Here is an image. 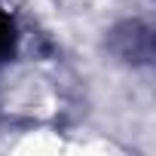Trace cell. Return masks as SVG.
I'll return each instance as SVG.
<instances>
[{
  "label": "cell",
  "instance_id": "cell-1",
  "mask_svg": "<svg viewBox=\"0 0 156 156\" xmlns=\"http://www.w3.org/2000/svg\"><path fill=\"white\" fill-rule=\"evenodd\" d=\"M16 49V25L6 12H0V61H6Z\"/></svg>",
  "mask_w": 156,
  "mask_h": 156
}]
</instances>
